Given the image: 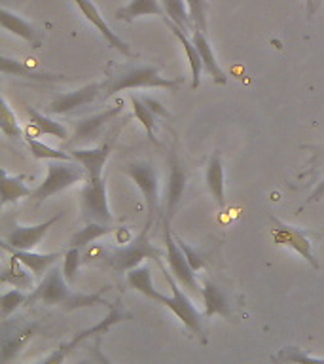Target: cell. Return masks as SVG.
Segmentation results:
<instances>
[{"instance_id":"obj_5","label":"cell","mask_w":324,"mask_h":364,"mask_svg":"<svg viewBox=\"0 0 324 364\" xmlns=\"http://www.w3.org/2000/svg\"><path fill=\"white\" fill-rule=\"evenodd\" d=\"M148 230L144 228V232L136 239H133L129 245H122V249H110L108 252V266L118 269V272H129L133 267L141 266L142 260L152 258V260L159 262L161 258V250L156 249L150 241H148Z\"/></svg>"},{"instance_id":"obj_30","label":"cell","mask_w":324,"mask_h":364,"mask_svg":"<svg viewBox=\"0 0 324 364\" xmlns=\"http://www.w3.org/2000/svg\"><path fill=\"white\" fill-rule=\"evenodd\" d=\"M25 112H27V116L31 118V124H33L40 133L57 136V139H61V141H67L68 136H70L65 125L59 124V122H53V119L48 118L45 114H42L34 107H25Z\"/></svg>"},{"instance_id":"obj_37","label":"cell","mask_w":324,"mask_h":364,"mask_svg":"<svg viewBox=\"0 0 324 364\" xmlns=\"http://www.w3.org/2000/svg\"><path fill=\"white\" fill-rule=\"evenodd\" d=\"M80 264H82V252H80V249H76V247H70V249L65 252V264H63V275H65L68 284L76 283Z\"/></svg>"},{"instance_id":"obj_25","label":"cell","mask_w":324,"mask_h":364,"mask_svg":"<svg viewBox=\"0 0 324 364\" xmlns=\"http://www.w3.org/2000/svg\"><path fill=\"white\" fill-rule=\"evenodd\" d=\"M141 16H158L165 17V11L161 8L159 0H131L127 6H122L116 10V17L122 21H135L136 17Z\"/></svg>"},{"instance_id":"obj_7","label":"cell","mask_w":324,"mask_h":364,"mask_svg":"<svg viewBox=\"0 0 324 364\" xmlns=\"http://www.w3.org/2000/svg\"><path fill=\"white\" fill-rule=\"evenodd\" d=\"M131 318H133L131 317V313L124 311V309H119V307H116V306H110V313H108L107 317L102 318L101 323L93 324L91 328H85V330H82V332H78V334L74 336L72 340L57 347L55 351L51 353L50 357L45 358V360H42L40 364H63L65 360H67L68 355H70V353H72L74 349H76V347L82 343V341L87 340V338H91V336L107 334L108 330H110V326H114V324L119 323V321H131Z\"/></svg>"},{"instance_id":"obj_20","label":"cell","mask_w":324,"mask_h":364,"mask_svg":"<svg viewBox=\"0 0 324 364\" xmlns=\"http://www.w3.org/2000/svg\"><path fill=\"white\" fill-rule=\"evenodd\" d=\"M192 42L195 44V48H198L199 55H201V61H203V67H205V70H207V74H209L210 78L215 80L216 84L226 85L227 84L226 73L222 70L220 65H218V61H216L215 51H212V48H210L209 40H207V36H205L203 31L193 28Z\"/></svg>"},{"instance_id":"obj_14","label":"cell","mask_w":324,"mask_h":364,"mask_svg":"<svg viewBox=\"0 0 324 364\" xmlns=\"http://www.w3.org/2000/svg\"><path fill=\"white\" fill-rule=\"evenodd\" d=\"M63 218V213H57L45 222H40L36 226H16L8 233L6 243L19 250H33L36 245L44 239V235L50 232V228Z\"/></svg>"},{"instance_id":"obj_3","label":"cell","mask_w":324,"mask_h":364,"mask_svg":"<svg viewBox=\"0 0 324 364\" xmlns=\"http://www.w3.org/2000/svg\"><path fill=\"white\" fill-rule=\"evenodd\" d=\"M85 178H87V173L82 164L53 159L48 164V175H45L44 182H40V186L33 192V199L36 203H44L48 198L74 186L76 182L85 181Z\"/></svg>"},{"instance_id":"obj_17","label":"cell","mask_w":324,"mask_h":364,"mask_svg":"<svg viewBox=\"0 0 324 364\" xmlns=\"http://www.w3.org/2000/svg\"><path fill=\"white\" fill-rule=\"evenodd\" d=\"M2 250L8 252V255L16 256L17 260L21 262L23 266L28 267V272L34 273V277H44L45 273L50 272L51 267L55 266V262L61 258V252H50V255H38V252H33V250H19L14 249L10 245L0 243Z\"/></svg>"},{"instance_id":"obj_6","label":"cell","mask_w":324,"mask_h":364,"mask_svg":"<svg viewBox=\"0 0 324 364\" xmlns=\"http://www.w3.org/2000/svg\"><path fill=\"white\" fill-rule=\"evenodd\" d=\"M82 215L87 222H101V224H110L112 213L108 207L107 184L102 176L97 178H85V184L82 188V199H80Z\"/></svg>"},{"instance_id":"obj_27","label":"cell","mask_w":324,"mask_h":364,"mask_svg":"<svg viewBox=\"0 0 324 364\" xmlns=\"http://www.w3.org/2000/svg\"><path fill=\"white\" fill-rule=\"evenodd\" d=\"M201 296H203L205 304V317H212V315H220V317H230L232 311H230V306H227L226 296L222 294L220 289L212 284L210 281L203 284L201 289Z\"/></svg>"},{"instance_id":"obj_35","label":"cell","mask_w":324,"mask_h":364,"mask_svg":"<svg viewBox=\"0 0 324 364\" xmlns=\"http://www.w3.org/2000/svg\"><path fill=\"white\" fill-rule=\"evenodd\" d=\"M28 296L23 292L21 289H14V290H8L4 294L0 296V317L2 321L10 317L11 313L16 311L17 307H21L25 301H27Z\"/></svg>"},{"instance_id":"obj_42","label":"cell","mask_w":324,"mask_h":364,"mask_svg":"<svg viewBox=\"0 0 324 364\" xmlns=\"http://www.w3.org/2000/svg\"><path fill=\"white\" fill-rule=\"evenodd\" d=\"M114 235H116V241L122 245H129L133 241V233H131L129 228H116Z\"/></svg>"},{"instance_id":"obj_1","label":"cell","mask_w":324,"mask_h":364,"mask_svg":"<svg viewBox=\"0 0 324 364\" xmlns=\"http://www.w3.org/2000/svg\"><path fill=\"white\" fill-rule=\"evenodd\" d=\"M38 301L44 306H59L65 311H74V309L93 306H112L99 292L97 294H82V292L70 289V284L67 283V279L63 275V269L55 266L40 279L38 287L28 294L27 304H38Z\"/></svg>"},{"instance_id":"obj_38","label":"cell","mask_w":324,"mask_h":364,"mask_svg":"<svg viewBox=\"0 0 324 364\" xmlns=\"http://www.w3.org/2000/svg\"><path fill=\"white\" fill-rule=\"evenodd\" d=\"M192 14L193 27L199 31H207V2L205 0H186Z\"/></svg>"},{"instance_id":"obj_12","label":"cell","mask_w":324,"mask_h":364,"mask_svg":"<svg viewBox=\"0 0 324 364\" xmlns=\"http://www.w3.org/2000/svg\"><path fill=\"white\" fill-rule=\"evenodd\" d=\"M36 330L38 323L16 324L8 323L6 318L2 323V338H0V364H10L25 349L31 338L36 334Z\"/></svg>"},{"instance_id":"obj_9","label":"cell","mask_w":324,"mask_h":364,"mask_svg":"<svg viewBox=\"0 0 324 364\" xmlns=\"http://www.w3.org/2000/svg\"><path fill=\"white\" fill-rule=\"evenodd\" d=\"M271 226L273 243L279 245V247H288L294 252H298L303 260L309 262L313 269H320L317 256L313 252V243L309 241L306 232H301L300 228L288 226L279 218H271Z\"/></svg>"},{"instance_id":"obj_41","label":"cell","mask_w":324,"mask_h":364,"mask_svg":"<svg viewBox=\"0 0 324 364\" xmlns=\"http://www.w3.org/2000/svg\"><path fill=\"white\" fill-rule=\"evenodd\" d=\"M141 99H142V101H144V105H146V107L150 108V110H152L153 114H156V116H163V118H167V116H169V112H167V108H165L163 105H161V102H159V101H156L153 97L144 95V97H141Z\"/></svg>"},{"instance_id":"obj_24","label":"cell","mask_w":324,"mask_h":364,"mask_svg":"<svg viewBox=\"0 0 324 364\" xmlns=\"http://www.w3.org/2000/svg\"><path fill=\"white\" fill-rule=\"evenodd\" d=\"M2 182H0V190H2V199H0V207H6L8 203H16L17 199L21 198H33L31 188L25 184V176L23 175H10L6 169H0Z\"/></svg>"},{"instance_id":"obj_43","label":"cell","mask_w":324,"mask_h":364,"mask_svg":"<svg viewBox=\"0 0 324 364\" xmlns=\"http://www.w3.org/2000/svg\"><path fill=\"white\" fill-rule=\"evenodd\" d=\"M323 196H324V181L320 182L317 188H315V192H313L311 198H309V203H311V201H318V199L323 198Z\"/></svg>"},{"instance_id":"obj_36","label":"cell","mask_w":324,"mask_h":364,"mask_svg":"<svg viewBox=\"0 0 324 364\" xmlns=\"http://www.w3.org/2000/svg\"><path fill=\"white\" fill-rule=\"evenodd\" d=\"M273 358L284 364H324V358L309 357L307 353L296 349V347H284Z\"/></svg>"},{"instance_id":"obj_21","label":"cell","mask_w":324,"mask_h":364,"mask_svg":"<svg viewBox=\"0 0 324 364\" xmlns=\"http://www.w3.org/2000/svg\"><path fill=\"white\" fill-rule=\"evenodd\" d=\"M0 70L4 76H19V78L31 80V82H42V84H48V82H63L67 80L65 76H59V74H45L34 70L28 65H23L17 59H10V57L2 55L0 57Z\"/></svg>"},{"instance_id":"obj_8","label":"cell","mask_w":324,"mask_h":364,"mask_svg":"<svg viewBox=\"0 0 324 364\" xmlns=\"http://www.w3.org/2000/svg\"><path fill=\"white\" fill-rule=\"evenodd\" d=\"M124 171H125V175H129L136 186L141 188L142 198H144V201H146V209H148L146 226L150 228L152 218L158 215V210H159L158 175H156V169H153V165H150L148 161H131V164L125 165Z\"/></svg>"},{"instance_id":"obj_31","label":"cell","mask_w":324,"mask_h":364,"mask_svg":"<svg viewBox=\"0 0 324 364\" xmlns=\"http://www.w3.org/2000/svg\"><path fill=\"white\" fill-rule=\"evenodd\" d=\"M114 232L112 228L108 224H101V222H87L85 228H82L80 232H76L70 237V247H76V249H84L90 243H95L97 239L107 235V233Z\"/></svg>"},{"instance_id":"obj_28","label":"cell","mask_w":324,"mask_h":364,"mask_svg":"<svg viewBox=\"0 0 324 364\" xmlns=\"http://www.w3.org/2000/svg\"><path fill=\"white\" fill-rule=\"evenodd\" d=\"M161 8L165 11V21L175 23L176 27H180L184 33H188L193 27L192 14H190V6L186 0H159Z\"/></svg>"},{"instance_id":"obj_22","label":"cell","mask_w":324,"mask_h":364,"mask_svg":"<svg viewBox=\"0 0 324 364\" xmlns=\"http://www.w3.org/2000/svg\"><path fill=\"white\" fill-rule=\"evenodd\" d=\"M167 23V27L171 28V33L175 34L180 46L184 48L186 51V57H188V65H190V73H192V87L193 90H198L199 85H201V73L205 70L203 67V61H201V55H199L198 48L195 44L192 42V38H188V34L182 31L180 27H176L175 23L171 21H165Z\"/></svg>"},{"instance_id":"obj_15","label":"cell","mask_w":324,"mask_h":364,"mask_svg":"<svg viewBox=\"0 0 324 364\" xmlns=\"http://www.w3.org/2000/svg\"><path fill=\"white\" fill-rule=\"evenodd\" d=\"M74 2H76V6H78L80 11H82V16H84L85 19H87V21H90L91 25L99 31V33H101L102 38L107 40L108 46H112L114 50H118L119 53H124L125 57H135L129 46L125 44L124 40L119 38L118 34L108 27V23L104 21V17L101 16V11L97 10V6L93 4L91 0H74Z\"/></svg>"},{"instance_id":"obj_23","label":"cell","mask_w":324,"mask_h":364,"mask_svg":"<svg viewBox=\"0 0 324 364\" xmlns=\"http://www.w3.org/2000/svg\"><path fill=\"white\" fill-rule=\"evenodd\" d=\"M205 181L209 188L210 196L215 198L218 207H226V196H224V164H222L220 152L216 150L210 156L209 164H207V173H205Z\"/></svg>"},{"instance_id":"obj_34","label":"cell","mask_w":324,"mask_h":364,"mask_svg":"<svg viewBox=\"0 0 324 364\" xmlns=\"http://www.w3.org/2000/svg\"><path fill=\"white\" fill-rule=\"evenodd\" d=\"M0 131L10 139H19L21 136V127L17 124L16 114H14V110H11L4 97L0 99Z\"/></svg>"},{"instance_id":"obj_16","label":"cell","mask_w":324,"mask_h":364,"mask_svg":"<svg viewBox=\"0 0 324 364\" xmlns=\"http://www.w3.org/2000/svg\"><path fill=\"white\" fill-rule=\"evenodd\" d=\"M188 176L184 171V164L178 158V154L173 150L169 154V182H167V220L173 218L176 207L180 205L182 196L186 192Z\"/></svg>"},{"instance_id":"obj_13","label":"cell","mask_w":324,"mask_h":364,"mask_svg":"<svg viewBox=\"0 0 324 364\" xmlns=\"http://www.w3.org/2000/svg\"><path fill=\"white\" fill-rule=\"evenodd\" d=\"M102 87H104V84L93 82V84L84 85V87H80V90L76 91H70V93L55 97V99L48 105V112L70 114L74 112V110H78V108H84L85 105H90V102L95 101Z\"/></svg>"},{"instance_id":"obj_18","label":"cell","mask_w":324,"mask_h":364,"mask_svg":"<svg viewBox=\"0 0 324 364\" xmlns=\"http://www.w3.org/2000/svg\"><path fill=\"white\" fill-rule=\"evenodd\" d=\"M110 150H112V141L104 142L99 148H74L72 158L82 164L90 178H97V176H102V169L110 156Z\"/></svg>"},{"instance_id":"obj_19","label":"cell","mask_w":324,"mask_h":364,"mask_svg":"<svg viewBox=\"0 0 324 364\" xmlns=\"http://www.w3.org/2000/svg\"><path fill=\"white\" fill-rule=\"evenodd\" d=\"M0 25L4 31H8L10 34H16L17 38L25 40L27 44H31L34 50H40L42 48V38H40L38 31L31 25L28 21L21 19L16 14H11L10 10L2 8L0 10Z\"/></svg>"},{"instance_id":"obj_32","label":"cell","mask_w":324,"mask_h":364,"mask_svg":"<svg viewBox=\"0 0 324 364\" xmlns=\"http://www.w3.org/2000/svg\"><path fill=\"white\" fill-rule=\"evenodd\" d=\"M129 101L131 105H133V112H135L136 119H139L142 124V127L146 129L148 136H150L153 142H158V139H156V114H153L152 110L144 105V101H142L141 97H136L135 93H131Z\"/></svg>"},{"instance_id":"obj_33","label":"cell","mask_w":324,"mask_h":364,"mask_svg":"<svg viewBox=\"0 0 324 364\" xmlns=\"http://www.w3.org/2000/svg\"><path fill=\"white\" fill-rule=\"evenodd\" d=\"M27 141V146L31 148V154H33L36 159H48V161H53V159H63V161H76L72 158V154L63 152V150H57V148L48 146L45 142L36 141L33 136H25Z\"/></svg>"},{"instance_id":"obj_29","label":"cell","mask_w":324,"mask_h":364,"mask_svg":"<svg viewBox=\"0 0 324 364\" xmlns=\"http://www.w3.org/2000/svg\"><path fill=\"white\" fill-rule=\"evenodd\" d=\"M8 260H10L8 262V266L2 269V275H0V283L11 284L14 289H31V287H33V277L27 273L28 267L23 266L16 256L10 255Z\"/></svg>"},{"instance_id":"obj_4","label":"cell","mask_w":324,"mask_h":364,"mask_svg":"<svg viewBox=\"0 0 324 364\" xmlns=\"http://www.w3.org/2000/svg\"><path fill=\"white\" fill-rule=\"evenodd\" d=\"M159 267H161V272H163L165 281H167V284H169L171 290H173V296L163 294L158 304H161V306H165V307H169L171 311L175 313L176 317L180 318L182 324H184V326H186L190 332H193V334L199 336V338L205 341L203 326H201V313L195 309V306H193L192 301L188 300V296L182 292L180 283L176 281L175 275L171 273V269L167 272V269H165L161 264H159Z\"/></svg>"},{"instance_id":"obj_26","label":"cell","mask_w":324,"mask_h":364,"mask_svg":"<svg viewBox=\"0 0 324 364\" xmlns=\"http://www.w3.org/2000/svg\"><path fill=\"white\" fill-rule=\"evenodd\" d=\"M127 275V284H129L131 289L139 290L141 294H144L146 298L153 301L161 300V292H159L152 283V273H150V267L148 266H136L133 269L125 273Z\"/></svg>"},{"instance_id":"obj_11","label":"cell","mask_w":324,"mask_h":364,"mask_svg":"<svg viewBox=\"0 0 324 364\" xmlns=\"http://www.w3.org/2000/svg\"><path fill=\"white\" fill-rule=\"evenodd\" d=\"M169 222L165 218L163 220V241H165V249H167V264H169L171 273L175 275V279L182 287H186V289L193 290V292H199L201 294V289L198 287V281H195V272H193L190 264H188L186 256L182 252V249L176 243L175 235L171 232Z\"/></svg>"},{"instance_id":"obj_40","label":"cell","mask_w":324,"mask_h":364,"mask_svg":"<svg viewBox=\"0 0 324 364\" xmlns=\"http://www.w3.org/2000/svg\"><path fill=\"white\" fill-rule=\"evenodd\" d=\"M91 358H93V363L95 364H112V360L102 353L101 349V336H95V341H93V346L90 347Z\"/></svg>"},{"instance_id":"obj_44","label":"cell","mask_w":324,"mask_h":364,"mask_svg":"<svg viewBox=\"0 0 324 364\" xmlns=\"http://www.w3.org/2000/svg\"><path fill=\"white\" fill-rule=\"evenodd\" d=\"M307 2V14L309 16H313L315 14V10H317V0H306Z\"/></svg>"},{"instance_id":"obj_10","label":"cell","mask_w":324,"mask_h":364,"mask_svg":"<svg viewBox=\"0 0 324 364\" xmlns=\"http://www.w3.org/2000/svg\"><path fill=\"white\" fill-rule=\"evenodd\" d=\"M122 112H124V101H119L118 99L114 107H108L107 110H102V112H97L93 114V116L78 119V122L74 124L72 139L68 141V144L78 148L80 144H91V142H95L97 139L101 136L102 129Z\"/></svg>"},{"instance_id":"obj_2","label":"cell","mask_w":324,"mask_h":364,"mask_svg":"<svg viewBox=\"0 0 324 364\" xmlns=\"http://www.w3.org/2000/svg\"><path fill=\"white\" fill-rule=\"evenodd\" d=\"M135 87H163V90L176 91L180 87V82L163 78L156 67H133L104 82L102 93H104V97H112L119 91L135 90Z\"/></svg>"},{"instance_id":"obj_39","label":"cell","mask_w":324,"mask_h":364,"mask_svg":"<svg viewBox=\"0 0 324 364\" xmlns=\"http://www.w3.org/2000/svg\"><path fill=\"white\" fill-rule=\"evenodd\" d=\"M175 239H176V243H178V247L182 249V252H184V256H186V260H188V264H190V267H192L193 272H201V269L205 267L203 258H201V256H199L198 252H195V250H193L192 247L186 243V241H182V239L176 237V235H175Z\"/></svg>"}]
</instances>
